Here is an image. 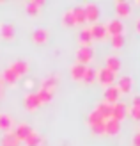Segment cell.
I'll return each mask as SVG.
<instances>
[{"label":"cell","mask_w":140,"mask_h":146,"mask_svg":"<svg viewBox=\"0 0 140 146\" xmlns=\"http://www.w3.org/2000/svg\"><path fill=\"white\" fill-rule=\"evenodd\" d=\"M80 43H82V46H89L92 43V36L89 32V29H82V32H80Z\"/></svg>","instance_id":"28"},{"label":"cell","mask_w":140,"mask_h":146,"mask_svg":"<svg viewBox=\"0 0 140 146\" xmlns=\"http://www.w3.org/2000/svg\"><path fill=\"white\" fill-rule=\"evenodd\" d=\"M135 29H137V32L140 34V18H138V20L135 21Z\"/></svg>","instance_id":"36"},{"label":"cell","mask_w":140,"mask_h":146,"mask_svg":"<svg viewBox=\"0 0 140 146\" xmlns=\"http://www.w3.org/2000/svg\"><path fill=\"white\" fill-rule=\"evenodd\" d=\"M11 128H12V118L7 114H0V130L11 132Z\"/></svg>","instance_id":"22"},{"label":"cell","mask_w":140,"mask_h":146,"mask_svg":"<svg viewBox=\"0 0 140 146\" xmlns=\"http://www.w3.org/2000/svg\"><path fill=\"white\" fill-rule=\"evenodd\" d=\"M87 121H89V127L99 125V123H105V119L101 118V114H99L98 111H96V109H94V111H92V112L89 114V118H87Z\"/></svg>","instance_id":"26"},{"label":"cell","mask_w":140,"mask_h":146,"mask_svg":"<svg viewBox=\"0 0 140 146\" xmlns=\"http://www.w3.org/2000/svg\"><path fill=\"white\" fill-rule=\"evenodd\" d=\"M96 73H98V75H96V80H99V82L105 86V87H108V86H112V84H114V80H115V73H112L110 70L101 68V70H98Z\"/></svg>","instance_id":"1"},{"label":"cell","mask_w":140,"mask_h":146,"mask_svg":"<svg viewBox=\"0 0 140 146\" xmlns=\"http://www.w3.org/2000/svg\"><path fill=\"white\" fill-rule=\"evenodd\" d=\"M43 5V0H30V2H28L27 5H25V9H27V13L28 14H37L39 13V7Z\"/></svg>","instance_id":"25"},{"label":"cell","mask_w":140,"mask_h":146,"mask_svg":"<svg viewBox=\"0 0 140 146\" xmlns=\"http://www.w3.org/2000/svg\"><path fill=\"white\" fill-rule=\"evenodd\" d=\"M21 141H18V137L12 132H5V135L2 137V146H20Z\"/></svg>","instance_id":"21"},{"label":"cell","mask_w":140,"mask_h":146,"mask_svg":"<svg viewBox=\"0 0 140 146\" xmlns=\"http://www.w3.org/2000/svg\"><path fill=\"white\" fill-rule=\"evenodd\" d=\"M128 114H131V118H133V119L140 121V109H137V107H131V109H128Z\"/></svg>","instance_id":"32"},{"label":"cell","mask_w":140,"mask_h":146,"mask_svg":"<svg viewBox=\"0 0 140 146\" xmlns=\"http://www.w3.org/2000/svg\"><path fill=\"white\" fill-rule=\"evenodd\" d=\"M11 68L16 71L18 77H21V75H27V73H28V62H25V61H14L11 64Z\"/></svg>","instance_id":"20"},{"label":"cell","mask_w":140,"mask_h":146,"mask_svg":"<svg viewBox=\"0 0 140 146\" xmlns=\"http://www.w3.org/2000/svg\"><path fill=\"white\" fill-rule=\"evenodd\" d=\"M119 89H117V86H108V87H105V93H103V102H106V104H110V105H114V104H117V100H119Z\"/></svg>","instance_id":"4"},{"label":"cell","mask_w":140,"mask_h":146,"mask_svg":"<svg viewBox=\"0 0 140 146\" xmlns=\"http://www.w3.org/2000/svg\"><path fill=\"white\" fill-rule=\"evenodd\" d=\"M96 111H98V112L101 114V118L105 119V121L112 118V105L106 104V102H101V104H99L98 107H96Z\"/></svg>","instance_id":"18"},{"label":"cell","mask_w":140,"mask_h":146,"mask_svg":"<svg viewBox=\"0 0 140 146\" xmlns=\"http://www.w3.org/2000/svg\"><path fill=\"white\" fill-rule=\"evenodd\" d=\"M91 130L94 134H105V123H99V125H94V127H91Z\"/></svg>","instance_id":"33"},{"label":"cell","mask_w":140,"mask_h":146,"mask_svg":"<svg viewBox=\"0 0 140 146\" xmlns=\"http://www.w3.org/2000/svg\"><path fill=\"white\" fill-rule=\"evenodd\" d=\"M115 13L119 18H126L131 14V5L128 2H124V0H117L115 2Z\"/></svg>","instance_id":"8"},{"label":"cell","mask_w":140,"mask_h":146,"mask_svg":"<svg viewBox=\"0 0 140 146\" xmlns=\"http://www.w3.org/2000/svg\"><path fill=\"white\" fill-rule=\"evenodd\" d=\"M83 13H85V20H89V21H96L99 18V7L92 2L83 5Z\"/></svg>","instance_id":"6"},{"label":"cell","mask_w":140,"mask_h":146,"mask_svg":"<svg viewBox=\"0 0 140 146\" xmlns=\"http://www.w3.org/2000/svg\"><path fill=\"white\" fill-rule=\"evenodd\" d=\"M0 36H2V39H7V41L12 39L14 38V25L4 21V23L0 25Z\"/></svg>","instance_id":"14"},{"label":"cell","mask_w":140,"mask_h":146,"mask_svg":"<svg viewBox=\"0 0 140 146\" xmlns=\"http://www.w3.org/2000/svg\"><path fill=\"white\" fill-rule=\"evenodd\" d=\"M124 45V36L119 34V36H112V46L114 48H121Z\"/></svg>","instance_id":"31"},{"label":"cell","mask_w":140,"mask_h":146,"mask_svg":"<svg viewBox=\"0 0 140 146\" xmlns=\"http://www.w3.org/2000/svg\"><path fill=\"white\" fill-rule=\"evenodd\" d=\"M41 143H43V137L37 132H34V130L30 132V135L25 139V146H39Z\"/></svg>","instance_id":"23"},{"label":"cell","mask_w":140,"mask_h":146,"mask_svg":"<svg viewBox=\"0 0 140 146\" xmlns=\"http://www.w3.org/2000/svg\"><path fill=\"white\" fill-rule=\"evenodd\" d=\"M131 107L140 109V96H135V98H133V104H131Z\"/></svg>","instance_id":"35"},{"label":"cell","mask_w":140,"mask_h":146,"mask_svg":"<svg viewBox=\"0 0 140 146\" xmlns=\"http://www.w3.org/2000/svg\"><path fill=\"white\" fill-rule=\"evenodd\" d=\"M105 29H106V34H110V36H119L124 31V25H122L121 20H108L106 25H105Z\"/></svg>","instance_id":"5"},{"label":"cell","mask_w":140,"mask_h":146,"mask_svg":"<svg viewBox=\"0 0 140 146\" xmlns=\"http://www.w3.org/2000/svg\"><path fill=\"white\" fill-rule=\"evenodd\" d=\"M35 94H37V98H39V102H41V105H43V104H50L51 98H53V91H48V89H39Z\"/></svg>","instance_id":"24"},{"label":"cell","mask_w":140,"mask_h":146,"mask_svg":"<svg viewBox=\"0 0 140 146\" xmlns=\"http://www.w3.org/2000/svg\"><path fill=\"white\" fill-rule=\"evenodd\" d=\"M105 68L110 70L112 73H117V71L121 70V61L117 59L115 55H108V57H106V61H105Z\"/></svg>","instance_id":"17"},{"label":"cell","mask_w":140,"mask_h":146,"mask_svg":"<svg viewBox=\"0 0 140 146\" xmlns=\"http://www.w3.org/2000/svg\"><path fill=\"white\" fill-rule=\"evenodd\" d=\"M32 128L27 125V123H20V125L16 127V130H14V135L18 137V141H25L28 135H30Z\"/></svg>","instance_id":"13"},{"label":"cell","mask_w":140,"mask_h":146,"mask_svg":"<svg viewBox=\"0 0 140 146\" xmlns=\"http://www.w3.org/2000/svg\"><path fill=\"white\" fill-rule=\"evenodd\" d=\"M137 4H140V0H137Z\"/></svg>","instance_id":"37"},{"label":"cell","mask_w":140,"mask_h":146,"mask_svg":"<svg viewBox=\"0 0 140 146\" xmlns=\"http://www.w3.org/2000/svg\"><path fill=\"white\" fill-rule=\"evenodd\" d=\"M85 70H87V66H83V64H80V62H75L71 66V77H73V80H82Z\"/></svg>","instance_id":"19"},{"label":"cell","mask_w":140,"mask_h":146,"mask_svg":"<svg viewBox=\"0 0 140 146\" xmlns=\"http://www.w3.org/2000/svg\"><path fill=\"white\" fill-rule=\"evenodd\" d=\"M96 75H98V73H96V70L94 68H87L85 70V73H83V82L85 84H92V82H96Z\"/></svg>","instance_id":"30"},{"label":"cell","mask_w":140,"mask_h":146,"mask_svg":"<svg viewBox=\"0 0 140 146\" xmlns=\"http://www.w3.org/2000/svg\"><path fill=\"white\" fill-rule=\"evenodd\" d=\"M62 25L64 27H73V25H75V18H73L71 9H68V11L62 13Z\"/></svg>","instance_id":"29"},{"label":"cell","mask_w":140,"mask_h":146,"mask_svg":"<svg viewBox=\"0 0 140 146\" xmlns=\"http://www.w3.org/2000/svg\"><path fill=\"white\" fill-rule=\"evenodd\" d=\"M92 55H94V52H92L91 46H80V48L76 50V62L87 66V62L92 61Z\"/></svg>","instance_id":"2"},{"label":"cell","mask_w":140,"mask_h":146,"mask_svg":"<svg viewBox=\"0 0 140 146\" xmlns=\"http://www.w3.org/2000/svg\"><path fill=\"white\" fill-rule=\"evenodd\" d=\"M57 84H58V77H57V75H48V77L43 78V82H41V89L53 91Z\"/></svg>","instance_id":"16"},{"label":"cell","mask_w":140,"mask_h":146,"mask_svg":"<svg viewBox=\"0 0 140 146\" xmlns=\"http://www.w3.org/2000/svg\"><path fill=\"white\" fill-rule=\"evenodd\" d=\"M48 38H50V34H48L46 29H35L32 32V41L37 43V45H45L48 41Z\"/></svg>","instance_id":"10"},{"label":"cell","mask_w":140,"mask_h":146,"mask_svg":"<svg viewBox=\"0 0 140 146\" xmlns=\"http://www.w3.org/2000/svg\"><path fill=\"white\" fill-rule=\"evenodd\" d=\"M4 78H5V82H7V84H16L20 77L16 75V71H14V70L9 66V68L4 71Z\"/></svg>","instance_id":"27"},{"label":"cell","mask_w":140,"mask_h":146,"mask_svg":"<svg viewBox=\"0 0 140 146\" xmlns=\"http://www.w3.org/2000/svg\"><path fill=\"white\" fill-rule=\"evenodd\" d=\"M89 32L92 36V39H105L106 38V29L105 25H101V23H94L92 27H89Z\"/></svg>","instance_id":"11"},{"label":"cell","mask_w":140,"mask_h":146,"mask_svg":"<svg viewBox=\"0 0 140 146\" xmlns=\"http://www.w3.org/2000/svg\"><path fill=\"white\" fill-rule=\"evenodd\" d=\"M23 105H25V109H28V111H35V109L41 107V102H39L35 93H30V94H27L23 98Z\"/></svg>","instance_id":"7"},{"label":"cell","mask_w":140,"mask_h":146,"mask_svg":"<svg viewBox=\"0 0 140 146\" xmlns=\"http://www.w3.org/2000/svg\"><path fill=\"white\" fill-rule=\"evenodd\" d=\"M71 13H73V18H75V25H82V23H85V13H83V5H75L71 9Z\"/></svg>","instance_id":"15"},{"label":"cell","mask_w":140,"mask_h":146,"mask_svg":"<svg viewBox=\"0 0 140 146\" xmlns=\"http://www.w3.org/2000/svg\"><path fill=\"white\" fill-rule=\"evenodd\" d=\"M131 87H133V78L129 75H124L117 80V89H119V93H129Z\"/></svg>","instance_id":"9"},{"label":"cell","mask_w":140,"mask_h":146,"mask_svg":"<svg viewBox=\"0 0 140 146\" xmlns=\"http://www.w3.org/2000/svg\"><path fill=\"white\" fill-rule=\"evenodd\" d=\"M133 146H140V132H137L133 135Z\"/></svg>","instance_id":"34"},{"label":"cell","mask_w":140,"mask_h":146,"mask_svg":"<svg viewBox=\"0 0 140 146\" xmlns=\"http://www.w3.org/2000/svg\"><path fill=\"white\" fill-rule=\"evenodd\" d=\"M119 130H121V123L119 121H115L112 118L105 121V134L106 135H117V134H119Z\"/></svg>","instance_id":"12"},{"label":"cell","mask_w":140,"mask_h":146,"mask_svg":"<svg viewBox=\"0 0 140 146\" xmlns=\"http://www.w3.org/2000/svg\"><path fill=\"white\" fill-rule=\"evenodd\" d=\"M126 116H128V105L126 104L117 102V104L112 105V119H115V121L121 123V119H124Z\"/></svg>","instance_id":"3"}]
</instances>
